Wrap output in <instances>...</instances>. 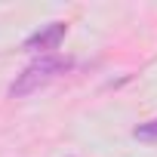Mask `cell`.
Segmentation results:
<instances>
[{
	"mask_svg": "<svg viewBox=\"0 0 157 157\" xmlns=\"http://www.w3.org/2000/svg\"><path fill=\"white\" fill-rule=\"evenodd\" d=\"M132 136L142 139V142H157V117L148 120V123H139V126L132 129Z\"/></svg>",
	"mask_w": 157,
	"mask_h": 157,
	"instance_id": "3957f363",
	"label": "cell"
},
{
	"mask_svg": "<svg viewBox=\"0 0 157 157\" xmlns=\"http://www.w3.org/2000/svg\"><path fill=\"white\" fill-rule=\"evenodd\" d=\"M65 37V22H52L25 40V49H56Z\"/></svg>",
	"mask_w": 157,
	"mask_h": 157,
	"instance_id": "7a4b0ae2",
	"label": "cell"
},
{
	"mask_svg": "<svg viewBox=\"0 0 157 157\" xmlns=\"http://www.w3.org/2000/svg\"><path fill=\"white\" fill-rule=\"evenodd\" d=\"M71 68V62L68 59H62V56H40L37 62H31L16 80H13V86H10V96L13 99H22V96H28V93H34V90H40L43 83H49V80H56L59 74H65Z\"/></svg>",
	"mask_w": 157,
	"mask_h": 157,
	"instance_id": "6da1fadb",
	"label": "cell"
}]
</instances>
